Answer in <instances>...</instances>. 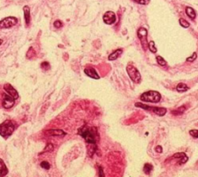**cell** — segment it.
<instances>
[{
	"label": "cell",
	"mask_w": 198,
	"mask_h": 177,
	"mask_svg": "<svg viewBox=\"0 0 198 177\" xmlns=\"http://www.w3.org/2000/svg\"><path fill=\"white\" fill-rule=\"evenodd\" d=\"M185 110H186V108H185L184 106H182V107H180L179 108L176 109V110L173 111V112H172V114L174 115H180L185 112Z\"/></svg>",
	"instance_id": "20"
},
{
	"label": "cell",
	"mask_w": 198,
	"mask_h": 177,
	"mask_svg": "<svg viewBox=\"0 0 198 177\" xmlns=\"http://www.w3.org/2000/svg\"><path fill=\"white\" fill-rule=\"evenodd\" d=\"M179 22H180V26L183 27H184V28H188V27L190 26V23L187 22L186 20H185L184 19H180V20H179Z\"/></svg>",
	"instance_id": "22"
},
{
	"label": "cell",
	"mask_w": 198,
	"mask_h": 177,
	"mask_svg": "<svg viewBox=\"0 0 198 177\" xmlns=\"http://www.w3.org/2000/svg\"><path fill=\"white\" fill-rule=\"evenodd\" d=\"M126 70L128 76H129V78H131V80L133 82L136 84L140 83V81H141V74H140L139 71L137 70L136 67L129 64V65L127 66Z\"/></svg>",
	"instance_id": "5"
},
{
	"label": "cell",
	"mask_w": 198,
	"mask_h": 177,
	"mask_svg": "<svg viewBox=\"0 0 198 177\" xmlns=\"http://www.w3.org/2000/svg\"><path fill=\"white\" fill-rule=\"evenodd\" d=\"M23 12H24V19H25L26 24L28 26L30 22V7H29L28 6H24Z\"/></svg>",
	"instance_id": "14"
},
{
	"label": "cell",
	"mask_w": 198,
	"mask_h": 177,
	"mask_svg": "<svg viewBox=\"0 0 198 177\" xmlns=\"http://www.w3.org/2000/svg\"><path fill=\"white\" fill-rule=\"evenodd\" d=\"M157 62L160 66H166L167 65V61L165 60L162 57L160 56H157Z\"/></svg>",
	"instance_id": "24"
},
{
	"label": "cell",
	"mask_w": 198,
	"mask_h": 177,
	"mask_svg": "<svg viewBox=\"0 0 198 177\" xmlns=\"http://www.w3.org/2000/svg\"><path fill=\"white\" fill-rule=\"evenodd\" d=\"M173 158L178 159V163L180 164V165L186 163L188 160V157L186 156V154H185L184 152H178V153L174 154V155H173Z\"/></svg>",
	"instance_id": "12"
},
{
	"label": "cell",
	"mask_w": 198,
	"mask_h": 177,
	"mask_svg": "<svg viewBox=\"0 0 198 177\" xmlns=\"http://www.w3.org/2000/svg\"><path fill=\"white\" fill-rule=\"evenodd\" d=\"M78 133L81 137L85 138V141L90 144H95L99 139L97 128L94 127H82L78 130Z\"/></svg>",
	"instance_id": "1"
},
{
	"label": "cell",
	"mask_w": 198,
	"mask_h": 177,
	"mask_svg": "<svg viewBox=\"0 0 198 177\" xmlns=\"http://www.w3.org/2000/svg\"><path fill=\"white\" fill-rule=\"evenodd\" d=\"M50 67H51V65H50V64L48 62H43L41 64V67L43 69H44V70H48V69H50Z\"/></svg>",
	"instance_id": "28"
},
{
	"label": "cell",
	"mask_w": 198,
	"mask_h": 177,
	"mask_svg": "<svg viewBox=\"0 0 198 177\" xmlns=\"http://www.w3.org/2000/svg\"><path fill=\"white\" fill-rule=\"evenodd\" d=\"M122 54V49H118L113 52L112 54H111L109 56V60H115L116 59H118L121 56V54Z\"/></svg>",
	"instance_id": "16"
},
{
	"label": "cell",
	"mask_w": 198,
	"mask_h": 177,
	"mask_svg": "<svg viewBox=\"0 0 198 177\" xmlns=\"http://www.w3.org/2000/svg\"><path fill=\"white\" fill-rule=\"evenodd\" d=\"M136 107L138 108H142L145 109V110L147 111H152V112L157 115L158 116H163L167 113V109L165 108H161V107H151V106L146 105V104H141V103H136Z\"/></svg>",
	"instance_id": "4"
},
{
	"label": "cell",
	"mask_w": 198,
	"mask_h": 177,
	"mask_svg": "<svg viewBox=\"0 0 198 177\" xmlns=\"http://www.w3.org/2000/svg\"><path fill=\"white\" fill-rule=\"evenodd\" d=\"M40 166L42 167V168H43L44 170H50V168H51V164L49 163L48 162H46V161H43V162L40 163Z\"/></svg>",
	"instance_id": "23"
},
{
	"label": "cell",
	"mask_w": 198,
	"mask_h": 177,
	"mask_svg": "<svg viewBox=\"0 0 198 177\" xmlns=\"http://www.w3.org/2000/svg\"><path fill=\"white\" fill-rule=\"evenodd\" d=\"M46 136H64L67 135V133L64 132L63 130L61 129H51L47 130L45 132Z\"/></svg>",
	"instance_id": "13"
},
{
	"label": "cell",
	"mask_w": 198,
	"mask_h": 177,
	"mask_svg": "<svg viewBox=\"0 0 198 177\" xmlns=\"http://www.w3.org/2000/svg\"><path fill=\"white\" fill-rule=\"evenodd\" d=\"M8 173V169L2 159H0V176H5Z\"/></svg>",
	"instance_id": "15"
},
{
	"label": "cell",
	"mask_w": 198,
	"mask_h": 177,
	"mask_svg": "<svg viewBox=\"0 0 198 177\" xmlns=\"http://www.w3.org/2000/svg\"><path fill=\"white\" fill-rule=\"evenodd\" d=\"M85 73L87 76L90 77V78L93 79H95V80H99V79H100V76L99 75V74L97 73L95 69L93 68V67H87V68H85Z\"/></svg>",
	"instance_id": "11"
},
{
	"label": "cell",
	"mask_w": 198,
	"mask_h": 177,
	"mask_svg": "<svg viewBox=\"0 0 198 177\" xmlns=\"http://www.w3.org/2000/svg\"><path fill=\"white\" fill-rule=\"evenodd\" d=\"M156 152H158V153H162V146H157V148H156Z\"/></svg>",
	"instance_id": "31"
},
{
	"label": "cell",
	"mask_w": 198,
	"mask_h": 177,
	"mask_svg": "<svg viewBox=\"0 0 198 177\" xmlns=\"http://www.w3.org/2000/svg\"><path fill=\"white\" fill-rule=\"evenodd\" d=\"M148 48H149V50L151 51L152 53H157V49L156 48L155 46V43L154 41H150L149 43V45H148Z\"/></svg>",
	"instance_id": "21"
},
{
	"label": "cell",
	"mask_w": 198,
	"mask_h": 177,
	"mask_svg": "<svg viewBox=\"0 0 198 177\" xmlns=\"http://www.w3.org/2000/svg\"><path fill=\"white\" fill-rule=\"evenodd\" d=\"M140 99H141V101H146V102L158 103L161 100V94L158 91H149L143 93L140 96Z\"/></svg>",
	"instance_id": "3"
},
{
	"label": "cell",
	"mask_w": 198,
	"mask_h": 177,
	"mask_svg": "<svg viewBox=\"0 0 198 177\" xmlns=\"http://www.w3.org/2000/svg\"><path fill=\"white\" fill-rule=\"evenodd\" d=\"M15 130V125L10 120H6L0 125V136L4 138H8Z\"/></svg>",
	"instance_id": "2"
},
{
	"label": "cell",
	"mask_w": 198,
	"mask_h": 177,
	"mask_svg": "<svg viewBox=\"0 0 198 177\" xmlns=\"http://www.w3.org/2000/svg\"><path fill=\"white\" fill-rule=\"evenodd\" d=\"M138 37L139 38L143 50H146L148 49V45H149V43L147 41V30H146V29L143 28V27H141V28L139 29V30H138Z\"/></svg>",
	"instance_id": "7"
},
{
	"label": "cell",
	"mask_w": 198,
	"mask_h": 177,
	"mask_svg": "<svg viewBox=\"0 0 198 177\" xmlns=\"http://www.w3.org/2000/svg\"><path fill=\"white\" fill-rule=\"evenodd\" d=\"M54 26L56 27V28L59 29V28H60V27H62L63 23H62V22H61V21L57 20V21H55V22H54Z\"/></svg>",
	"instance_id": "30"
},
{
	"label": "cell",
	"mask_w": 198,
	"mask_h": 177,
	"mask_svg": "<svg viewBox=\"0 0 198 177\" xmlns=\"http://www.w3.org/2000/svg\"><path fill=\"white\" fill-rule=\"evenodd\" d=\"M18 22L17 18L13 17H9L0 21V29H9L17 25Z\"/></svg>",
	"instance_id": "6"
},
{
	"label": "cell",
	"mask_w": 198,
	"mask_h": 177,
	"mask_svg": "<svg viewBox=\"0 0 198 177\" xmlns=\"http://www.w3.org/2000/svg\"><path fill=\"white\" fill-rule=\"evenodd\" d=\"M54 150V146H53L52 144H47L46 145V146L45 147V149L43 151V152H52V151ZM43 152H41V153H43Z\"/></svg>",
	"instance_id": "25"
},
{
	"label": "cell",
	"mask_w": 198,
	"mask_h": 177,
	"mask_svg": "<svg viewBox=\"0 0 198 177\" xmlns=\"http://www.w3.org/2000/svg\"><path fill=\"white\" fill-rule=\"evenodd\" d=\"M186 13L187 17H189L191 20H194L196 18V12L192 7L187 6L186 8Z\"/></svg>",
	"instance_id": "17"
},
{
	"label": "cell",
	"mask_w": 198,
	"mask_h": 177,
	"mask_svg": "<svg viewBox=\"0 0 198 177\" xmlns=\"http://www.w3.org/2000/svg\"><path fill=\"white\" fill-rule=\"evenodd\" d=\"M2 40H1L0 39V45L2 44Z\"/></svg>",
	"instance_id": "32"
},
{
	"label": "cell",
	"mask_w": 198,
	"mask_h": 177,
	"mask_svg": "<svg viewBox=\"0 0 198 177\" xmlns=\"http://www.w3.org/2000/svg\"><path fill=\"white\" fill-rule=\"evenodd\" d=\"M133 1L141 5H148L149 2H150V0H133Z\"/></svg>",
	"instance_id": "27"
},
{
	"label": "cell",
	"mask_w": 198,
	"mask_h": 177,
	"mask_svg": "<svg viewBox=\"0 0 198 177\" xmlns=\"http://www.w3.org/2000/svg\"><path fill=\"white\" fill-rule=\"evenodd\" d=\"M190 135L193 136L194 138H198V130L197 129H192L190 131Z\"/></svg>",
	"instance_id": "26"
},
{
	"label": "cell",
	"mask_w": 198,
	"mask_h": 177,
	"mask_svg": "<svg viewBox=\"0 0 198 177\" xmlns=\"http://www.w3.org/2000/svg\"><path fill=\"white\" fill-rule=\"evenodd\" d=\"M152 170H153V166L149 163H146L144 165V167H143V171H144V173H146V174L148 175L150 174V173L152 172Z\"/></svg>",
	"instance_id": "19"
},
{
	"label": "cell",
	"mask_w": 198,
	"mask_h": 177,
	"mask_svg": "<svg viewBox=\"0 0 198 177\" xmlns=\"http://www.w3.org/2000/svg\"><path fill=\"white\" fill-rule=\"evenodd\" d=\"M189 90V88L186 84L183 83H180L179 84L176 86V91H179V92H185V91H188Z\"/></svg>",
	"instance_id": "18"
},
{
	"label": "cell",
	"mask_w": 198,
	"mask_h": 177,
	"mask_svg": "<svg viewBox=\"0 0 198 177\" xmlns=\"http://www.w3.org/2000/svg\"><path fill=\"white\" fill-rule=\"evenodd\" d=\"M15 98L10 96L9 94H2V106L6 109L12 108V106L15 104Z\"/></svg>",
	"instance_id": "8"
},
{
	"label": "cell",
	"mask_w": 198,
	"mask_h": 177,
	"mask_svg": "<svg viewBox=\"0 0 198 177\" xmlns=\"http://www.w3.org/2000/svg\"><path fill=\"white\" fill-rule=\"evenodd\" d=\"M4 90L9 94V95L12 96L13 98H19V93L17 92V90H16L12 85L9 84H6L4 85Z\"/></svg>",
	"instance_id": "10"
},
{
	"label": "cell",
	"mask_w": 198,
	"mask_h": 177,
	"mask_svg": "<svg viewBox=\"0 0 198 177\" xmlns=\"http://www.w3.org/2000/svg\"><path fill=\"white\" fill-rule=\"evenodd\" d=\"M103 21L108 25H112L116 21V15L112 11H108L103 16Z\"/></svg>",
	"instance_id": "9"
},
{
	"label": "cell",
	"mask_w": 198,
	"mask_h": 177,
	"mask_svg": "<svg viewBox=\"0 0 198 177\" xmlns=\"http://www.w3.org/2000/svg\"><path fill=\"white\" fill-rule=\"evenodd\" d=\"M196 58H197V54H196V53H194L191 57L186 58V61H189V62H193V61L195 60Z\"/></svg>",
	"instance_id": "29"
}]
</instances>
